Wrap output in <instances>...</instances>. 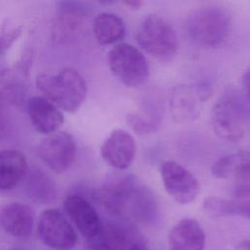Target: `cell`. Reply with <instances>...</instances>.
<instances>
[{"mask_svg": "<svg viewBox=\"0 0 250 250\" xmlns=\"http://www.w3.org/2000/svg\"><path fill=\"white\" fill-rule=\"evenodd\" d=\"M100 197L107 212L128 222L149 223L157 215L153 192L128 173L116 172L107 176Z\"/></svg>", "mask_w": 250, "mask_h": 250, "instance_id": "obj_1", "label": "cell"}, {"mask_svg": "<svg viewBox=\"0 0 250 250\" xmlns=\"http://www.w3.org/2000/svg\"><path fill=\"white\" fill-rule=\"evenodd\" d=\"M36 86L47 100L66 112L76 111L87 94L85 79L73 68H63L56 73H42L36 78Z\"/></svg>", "mask_w": 250, "mask_h": 250, "instance_id": "obj_2", "label": "cell"}, {"mask_svg": "<svg viewBox=\"0 0 250 250\" xmlns=\"http://www.w3.org/2000/svg\"><path fill=\"white\" fill-rule=\"evenodd\" d=\"M250 114L246 99L234 88L227 89L214 104L211 123L215 134L221 139L235 142L245 133V124Z\"/></svg>", "mask_w": 250, "mask_h": 250, "instance_id": "obj_3", "label": "cell"}, {"mask_svg": "<svg viewBox=\"0 0 250 250\" xmlns=\"http://www.w3.org/2000/svg\"><path fill=\"white\" fill-rule=\"evenodd\" d=\"M231 18L228 11L217 6L193 10L186 19L185 29L188 37L204 47H218L229 37Z\"/></svg>", "mask_w": 250, "mask_h": 250, "instance_id": "obj_4", "label": "cell"}, {"mask_svg": "<svg viewBox=\"0 0 250 250\" xmlns=\"http://www.w3.org/2000/svg\"><path fill=\"white\" fill-rule=\"evenodd\" d=\"M136 38L141 49L158 61L168 62L177 52L178 40L174 28L157 15H147L142 20Z\"/></svg>", "mask_w": 250, "mask_h": 250, "instance_id": "obj_5", "label": "cell"}, {"mask_svg": "<svg viewBox=\"0 0 250 250\" xmlns=\"http://www.w3.org/2000/svg\"><path fill=\"white\" fill-rule=\"evenodd\" d=\"M107 62L112 74L129 88L139 87L148 78V63L144 54L133 45H115L107 54Z\"/></svg>", "mask_w": 250, "mask_h": 250, "instance_id": "obj_6", "label": "cell"}, {"mask_svg": "<svg viewBox=\"0 0 250 250\" xmlns=\"http://www.w3.org/2000/svg\"><path fill=\"white\" fill-rule=\"evenodd\" d=\"M39 239L48 247L55 250H71L77 243V233L59 209L44 210L37 222Z\"/></svg>", "mask_w": 250, "mask_h": 250, "instance_id": "obj_7", "label": "cell"}, {"mask_svg": "<svg viewBox=\"0 0 250 250\" xmlns=\"http://www.w3.org/2000/svg\"><path fill=\"white\" fill-rule=\"evenodd\" d=\"M39 156L53 172L64 173L75 160V141L67 132L57 131L50 134L39 146Z\"/></svg>", "mask_w": 250, "mask_h": 250, "instance_id": "obj_8", "label": "cell"}, {"mask_svg": "<svg viewBox=\"0 0 250 250\" xmlns=\"http://www.w3.org/2000/svg\"><path fill=\"white\" fill-rule=\"evenodd\" d=\"M160 175L166 192L179 204H189L198 195L200 188L197 179L181 164L164 161Z\"/></svg>", "mask_w": 250, "mask_h": 250, "instance_id": "obj_9", "label": "cell"}, {"mask_svg": "<svg viewBox=\"0 0 250 250\" xmlns=\"http://www.w3.org/2000/svg\"><path fill=\"white\" fill-rule=\"evenodd\" d=\"M100 153L108 165L117 170H124L131 165L135 158V139L129 132L115 129L101 146Z\"/></svg>", "mask_w": 250, "mask_h": 250, "instance_id": "obj_10", "label": "cell"}, {"mask_svg": "<svg viewBox=\"0 0 250 250\" xmlns=\"http://www.w3.org/2000/svg\"><path fill=\"white\" fill-rule=\"evenodd\" d=\"M63 208L80 233L87 239L95 236L103 222L94 206L80 194H69L63 202Z\"/></svg>", "mask_w": 250, "mask_h": 250, "instance_id": "obj_11", "label": "cell"}, {"mask_svg": "<svg viewBox=\"0 0 250 250\" xmlns=\"http://www.w3.org/2000/svg\"><path fill=\"white\" fill-rule=\"evenodd\" d=\"M34 226L32 209L21 202H10L0 207V228L11 236L27 237Z\"/></svg>", "mask_w": 250, "mask_h": 250, "instance_id": "obj_12", "label": "cell"}, {"mask_svg": "<svg viewBox=\"0 0 250 250\" xmlns=\"http://www.w3.org/2000/svg\"><path fill=\"white\" fill-rule=\"evenodd\" d=\"M27 112L32 126L41 134H53L64 122L61 109L45 97H31L27 102Z\"/></svg>", "mask_w": 250, "mask_h": 250, "instance_id": "obj_13", "label": "cell"}, {"mask_svg": "<svg viewBox=\"0 0 250 250\" xmlns=\"http://www.w3.org/2000/svg\"><path fill=\"white\" fill-rule=\"evenodd\" d=\"M205 241L203 229L191 218L180 220L168 234L170 250H204Z\"/></svg>", "mask_w": 250, "mask_h": 250, "instance_id": "obj_14", "label": "cell"}, {"mask_svg": "<svg viewBox=\"0 0 250 250\" xmlns=\"http://www.w3.org/2000/svg\"><path fill=\"white\" fill-rule=\"evenodd\" d=\"M27 171V161L21 152L11 148L0 150V190L16 188Z\"/></svg>", "mask_w": 250, "mask_h": 250, "instance_id": "obj_15", "label": "cell"}, {"mask_svg": "<svg viewBox=\"0 0 250 250\" xmlns=\"http://www.w3.org/2000/svg\"><path fill=\"white\" fill-rule=\"evenodd\" d=\"M198 95L189 86H175L170 95V111L173 118L179 123L195 120L199 116Z\"/></svg>", "mask_w": 250, "mask_h": 250, "instance_id": "obj_16", "label": "cell"}, {"mask_svg": "<svg viewBox=\"0 0 250 250\" xmlns=\"http://www.w3.org/2000/svg\"><path fill=\"white\" fill-rule=\"evenodd\" d=\"M218 179L250 178V151H238L220 157L211 167Z\"/></svg>", "mask_w": 250, "mask_h": 250, "instance_id": "obj_17", "label": "cell"}, {"mask_svg": "<svg viewBox=\"0 0 250 250\" xmlns=\"http://www.w3.org/2000/svg\"><path fill=\"white\" fill-rule=\"evenodd\" d=\"M93 33L101 45H110L122 40L126 33L123 20L116 14L104 12L93 21Z\"/></svg>", "mask_w": 250, "mask_h": 250, "instance_id": "obj_18", "label": "cell"}, {"mask_svg": "<svg viewBox=\"0 0 250 250\" xmlns=\"http://www.w3.org/2000/svg\"><path fill=\"white\" fill-rule=\"evenodd\" d=\"M88 242L92 250H127L129 245L125 229L112 223L103 224L99 232Z\"/></svg>", "mask_w": 250, "mask_h": 250, "instance_id": "obj_19", "label": "cell"}, {"mask_svg": "<svg viewBox=\"0 0 250 250\" xmlns=\"http://www.w3.org/2000/svg\"><path fill=\"white\" fill-rule=\"evenodd\" d=\"M28 189L30 196H33L35 199L42 201H49L56 196L55 187L45 174L39 171H34L29 177L28 181Z\"/></svg>", "mask_w": 250, "mask_h": 250, "instance_id": "obj_20", "label": "cell"}, {"mask_svg": "<svg viewBox=\"0 0 250 250\" xmlns=\"http://www.w3.org/2000/svg\"><path fill=\"white\" fill-rule=\"evenodd\" d=\"M203 207L208 214L215 217L238 216L239 200L210 196L205 198Z\"/></svg>", "mask_w": 250, "mask_h": 250, "instance_id": "obj_21", "label": "cell"}, {"mask_svg": "<svg viewBox=\"0 0 250 250\" xmlns=\"http://www.w3.org/2000/svg\"><path fill=\"white\" fill-rule=\"evenodd\" d=\"M127 122L130 125V127L140 135L150 134L154 132L158 126L157 123L137 112L128 114Z\"/></svg>", "mask_w": 250, "mask_h": 250, "instance_id": "obj_22", "label": "cell"}, {"mask_svg": "<svg viewBox=\"0 0 250 250\" xmlns=\"http://www.w3.org/2000/svg\"><path fill=\"white\" fill-rule=\"evenodd\" d=\"M233 194L236 198L250 197V186L247 184H239L234 188Z\"/></svg>", "mask_w": 250, "mask_h": 250, "instance_id": "obj_23", "label": "cell"}, {"mask_svg": "<svg viewBox=\"0 0 250 250\" xmlns=\"http://www.w3.org/2000/svg\"><path fill=\"white\" fill-rule=\"evenodd\" d=\"M127 250H149L147 245L142 240H134L129 245Z\"/></svg>", "mask_w": 250, "mask_h": 250, "instance_id": "obj_24", "label": "cell"}, {"mask_svg": "<svg viewBox=\"0 0 250 250\" xmlns=\"http://www.w3.org/2000/svg\"><path fill=\"white\" fill-rule=\"evenodd\" d=\"M243 86H244V89H245V94H247V97L250 100V66L244 72Z\"/></svg>", "mask_w": 250, "mask_h": 250, "instance_id": "obj_25", "label": "cell"}, {"mask_svg": "<svg viewBox=\"0 0 250 250\" xmlns=\"http://www.w3.org/2000/svg\"><path fill=\"white\" fill-rule=\"evenodd\" d=\"M240 216L250 219V200H247V201H242L241 200Z\"/></svg>", "mask_w": 250, "mask_h": 250, "instance_id": "obj_26", "label": "cell"}, {"mask_svg": "<svg viewBox=\"0 0 250 250\" xmlns=\"http://www.w3.org/2000/svg\"><path fill=\"white\" fill-rule=\"evenodd\" d=\"M124 3H125V5H127L130 8H133V9H138L139 7H141L143 5V2L140 0H126Z\"/></svg>", "mask_w": 250, "mask_h": 250, "instance_id": "obj_27", "label": "cell"}, {"mask_svg": "<svg viewBox=\"0 0 250 250\" xmlns=\"http://www.w3.org/2000/svg\"><path fill=\"white\" fill-rule=\"evenodd\" d=\"M13 36L9 37V38H12ZM7 38V37H0V54L4 51V49H6L8 47V45L10 44V39Z\"/></svg>", "mask_w": 250, "mask_h": 250, "instance_id": "obj_28", "label": "cell"}, {"mask_svg": "<svg viewBox=\"0 0 250 250\" xmlns=\"http://www.w3.org/2000/svg\"><path fill=\"white\" fill-rule=\"evenodd\" d=\"M239 250H250V240H242L237 244Z\"/></svg>", "mask_w": 250, "mask_h": 250, "instance_id": "obj_29", "label": "cell"}]
</instances>
